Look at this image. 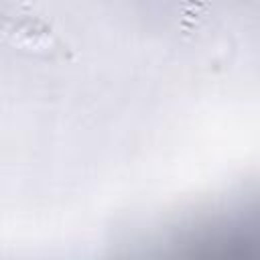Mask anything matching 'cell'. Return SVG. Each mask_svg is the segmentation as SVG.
<instances>
[{
    "label": "cell",
    "mask_w": 260,
    "mask_h": 260,
    "mask_svg": "<svg viewBox=\"0 0 260 260\" xmlns=\"http://www.w3.org/2000/svg\"><path fill=\"white\" fill-rule=\"evenodd\" d=\"M14 45L37 55L45 57H65L69 49L61 43V39L37 16H22L12 24Z\"/></svg>",
    "instance_id": "6da1fadb"
},
{
    "label": "cell",
    "mask_w": 260,
    "mask_h": 260,
    "mask_svg": "<svg viewBox=\"0 0 260 260\" xmlns=\"http://www.w3.org/2000/svg\"><path fill=\"white\" fill-rule=\"evenodd\" d=\"M211 12V0H181L179 4V26L185 35L195 32Z\"/></svg>",
    "instance_id": "7a4b0ae2"
}]
</instances>
